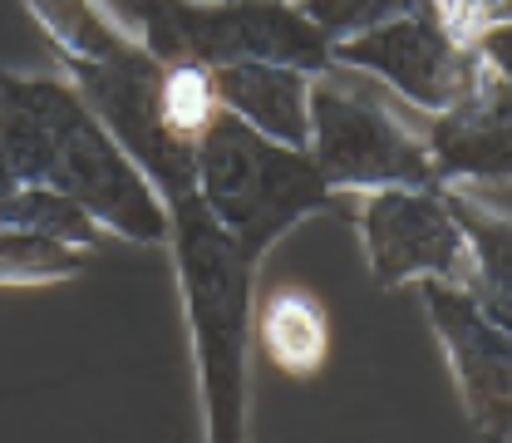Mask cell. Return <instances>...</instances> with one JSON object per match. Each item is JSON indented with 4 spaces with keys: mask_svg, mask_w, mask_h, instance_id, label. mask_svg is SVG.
Wrapping results in <instances>:
<instances>
[{
    "mask_svg": "<svg viewBox=\"0 0 512 443\" xmlns=\"http://www.w3.org/2000/svg\"><path fill=\"white\" fill-rule=\"evenodd\" d=\"M424 148L439 178H478V183H512V89L483 64L478 84L424 133Z\"/></svg>",
    "mask_w": 512,
    "mask_h": 443,
    "instance_id": "cell-10",
    "label": "cell"
},
{
    "mask_svg": "<svg viewBox=\"0 0 512 443\" xmlns=\"http://www.w3.org/2000/svg\"><path fill=\"white\" fill-rule=\"evenodd\" d=\"M0 227H25V232L55 237V242L84 247V252L99 242V222L79 202H69V197H60V192H50V188H30V183L0 207Z\"/></svg>",
    "mask_w": 512,
    "mask_h": 443,
    "instance_id": "cell-13",
    "label": "cell"
},
{
    "mask_svg": "<svg viewBox=\"0 0 512 443\" xmlns=\"http://www.w3.org/2000/svg\"><path fill=\"white\" fill-rule=\"evenodd\" d=\"M252 335L261 340V355L291 380H311L325 365V350H330L325 306L301 286L266 291L261 306L252 311Z\"/></svg>",
    "mask_w": 512,
    "mask_h": 443,
    "instance_id": "cell-12",
    "label": "cell"
},
{
    "mask_svg": "<svg viewBox=\"0 0 512 443\" xmlns=\"http://www.w3.org/2000/svg\"><path fill=\"white\" fill-rule=\"evenodd\" d=\"M424 0H296V10L316 25L330 45H345L375 25H389L409 10H419Z\"/></svg>",
    "mask_w": 512,
    "mask_h": 443,
    "instance_id": "cell-16",
    "label": "cell"
},
{
    "mask_svg": "<svg viewBox=\"0 0 512 443\" xmlns=\"http://www.w3.org/2000/svg\"><path fill=\"white\" fill-rule=\"evenodd\" d=\"M64 64L79 84V99L133 158V168L153 183L163 207L192 197L197 192V148L183 143L163 119V60H153L138 40L119 35L109 50Z\"/></svg>",
    "mask_w": 512,
    "mask_h": 443,
    "instance_id": "cell-5",
    "label": "cell"
},
{
    "mask_svg": "<svg viewBox=\"0 0 512 443\" xmlns=\"http://www.w3.org/2000/svg\"><path fill=\"white\" fill-rule=\"evenodd\" d=\"M448 202H453V217H458V227L473 247V266H478L473 281L512 296V222L483 212L478 202H463V197H448Z\"/></svg>",
    "mask_w": 512,
    "mask_h": 443,
    "instance_id": "cell-15",
    "label": "cell"
},
{
    "mask_svg": "<svg viewBox=\"0 0 512 443\" xmlns=\"http://www.w3.org/2000/svg\"><path fill=\"white\" fill-rule=\"evenodd\" d=\"M138 45L163 64H286L320 74L330 40L291 0H124Z\"/></svg>",
    "mask_w": 512,
    "mask_h": 443,
    "instance_id": "cell-4",
    "label": "cell"
},
{
    "mask_svg": "<svg viewBox=\"0 0 512 443\" xmlns=\"http://www.w3.org/2000/svg\"><path fill=\"white\" fill-rule=\"evenodd\" d=\"M330 60L380 74L384 84H394L409 104L429 114L453 109L483 74V55L473 50V40L453 35V25L439 15L434 0H424L419 10L389 25H375L345 45H330Z\"/></svg>",
    "mask_w": 512,
    "mask_h": 443,
    "instance_id": "cell-8",
    "label": "cell"
},
{
    "mask_svg": "<svg viewBox=\"0 0 512 443\" xmlns=\"http://www.w3.org/2000/svg\"><path fill=\"white\" fill-rule=\"evenodd\" d=\"M370 271L384 291L404 281L473 286V247L453 217L444 188H384L365 197L360 212Z\"/></svg>",
    "mask_w": 512,
    "mask_h": 443,
    "instance_id": "cell-9",
    "label": "cell"
},
{
    "mask_svg": "<svg viewBox=\"0 0 512 443\" xmlns=\"http://www.w3.org/2000/svg\"><path fill=\"white\" fill-rule=\"evenodd\" d=\"M330 188L384 192V188H439L429 148L384 114L375 99L345 94L335 84H311V148Z\"/></svg>",
    "mask_w": 512,
    "mask_h": 443,
    "instance_id": "cell-6",
    "label": "cell"
},
{
    "mask_svg": "<svg viewBox=\"0 0 512 443\" xmlns=\"http://www.w3.org/2000/svg\"><path fill=\"white\" fill-rule=\"evenodd\" d=\"M74 271H84V247H69L25 227H0V286L64 281Z\"/></svg>",
    "mask_w": 512,
    "mask_h": 443,
    "instance_id": "cell-14",
    "label": "cell"
},
{
    "mask_svg": "<svg viewBox=\"0 0 512 443\" xmlns=\"http://www.w3.org/2000/svg\"><path fill=\"white\" fill-rule=\"evenodd\" d=\"M20 188H25V183L10 173V163H5V153H0V207H5V202H10V197H15Z\"/></svg>",
    "mask_w": 512,
    "mask_h": 443,
    "instance_id": "cell-18",
    "label": "cell"
},
{
    "mask_svg": "<svg viewBox=\"0 0 512 443\" xmlns=\"http://www.w3.org/2000/svg\"><path fill=\"white\" fill-rule=\"evenodd\" d=\"M330 192L306 148H286L227 109L197 143V197L252 261L306 212L330 207Z\"/></svg>",
    "mask_w": 512,
    "mask_h": 443,
    "instance_id": "cell-3",
    "label": "cell"
},
{
    "mask_svg": "<svg viewBox=\"0 0 512 443\" xmlns=\"http://www.w3.org/2000/svg\"><path fill=\"white\" fill-rule=\"evenodd\" d=\"M168 237L178 252V281L188 301L207 443H247V345H252V256L192 192L168 207Z\"/></svg>",
    "mask_w": 512,
    "mask_h": 443,
    "instance_id": "cell-2",
    "label": "cell"
},
{
    "mask_svg": "<svg viewBox=\"0 0 512 443\" xmlns=\"http://www.w3.org/2000/svg\"><path fill=\"white\" fill-rule=\"evenodd\" d=\"M473 50H478L483 64L512 89V20H498V25L478 30V35H473Z\"/></svg>",
    "mask_w": 512,
    "mask_h": 443,
    "instance_id": "cell-17",
    "label": "cell"
},
{
    "mask_svg": "<svg viewBox=\"0 0 512 443\" xmlns=\"http://www.w3.org/2000/svg\"><path fill=\"white\" fill-rule=\"evenodd\" d=\"M217 104L237 114L256 133L286 143V148H311V74L286 69V64H222L212 69Z\"/></svg>",
    "mask_w": 512,
    "mask_h": 443,
    "instance_id": "cell-11",
    "label": "cell"
},
{
    "mask_svg": "<svg viewBox=\"0 0 512 443\" xmlns=\"http://www.w3.org/2000/svg\"><path fill=\"white\" fill-rule=\"evenodd\" d=\"M424 311L444 340L453 375L463 389V404L483 439H512V296L473 281V286H444L419 281Z\"/></svg>",
    "mask_w": 512,
    "mask_h": 443,
    "instance_id": "cell-7",
    "label": "cell"
},
{
    "mask_svg": "<svg viewBox=\"0 0 512 443\" xmlns=\"http://www.w3.org/2000/svg\"><path fill=\"white\" fill-rule=\"evenodd\" d=\"M0 153L30 188L79 202L128 242H168V207L94 109L60 79L0 74Z\"/></svg>",
    "mask_w": 512,
    "mask_h": 443,
    "instance_id": "cell-1",
    "label": "cell"
}]
</instances>
